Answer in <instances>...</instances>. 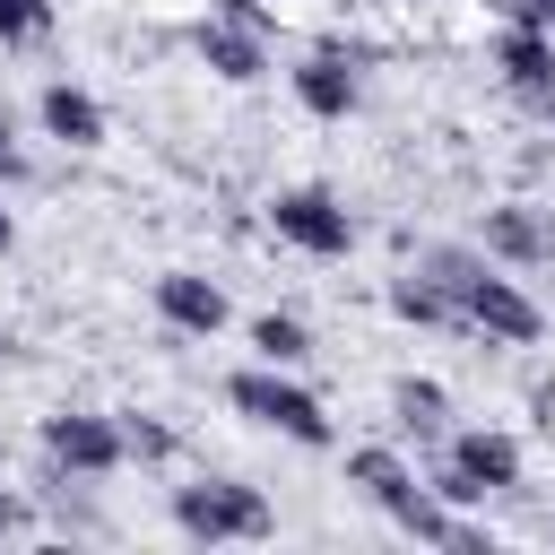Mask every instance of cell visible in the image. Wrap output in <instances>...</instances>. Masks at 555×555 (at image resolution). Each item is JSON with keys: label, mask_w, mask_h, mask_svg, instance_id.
<instances>
[{"label": "cell", "mask_w": 555, "mask_h": 555, "mask_svg": "<svg viewBox=\"0 0 555 555\" xmlns=\"http://www.w3.org/2000/svg\"><path fill=\"white\" fill-rule=\"evenodd\" d=\"M451 512H468V503H486V494H512L520 486V442L503 434V425H460L451 442H442V460H434V477H425Z\"/></svg>", "instance_id": "obj_4"}, {"label": "cell", "mask_w": 555, "mask_h": 555, "mask_svg": "<svg viewBox=\"0 0 555 555\" xmlns=\"http://www.w3.org/2000/svg\"><path fill=\"white\" fill-rule=\"evenodd\" d=\"M225 399H234V416H251V425H269V434H286V442H304V451H330V442H338L330 408H321L295 373H278V364H243V373L225 382Z\"/></svg>", "instance_id": "obj_3"}, {"label": "cell", "mask_w": 555, "mask_h": 555, "mask_svg": "<svg viewBox=\"0 0 555 555\" xmlns=\"http://www.w3.org/2000/svg\"><path fill=\"white\" fill-rule=\"evenodd\" d=\"M390 312L408 321V330H460V304L425 278V269H408V278H390Z\"/></svg>", "instance_id": "obj_15"}, {"label": "cell", "mask_w": 555, "mask_h": 555, "mask_svg": "<svg viewBox=\"0 0 555 555\" xmlns=\"http://www.w3.org/2000/svg\"><path fill=\"white\" fill-rule=\"evenodd\" d=\"M477 251H486V260H503V269H546V260H555V225H546L538 208L503 199V208H486Z\"/></svg>", "instance_id": "obj_9"}, {"label": "cell", "mask_w": 555, "mask_h": 555, "mask_svg": "<svg viewBox=\"0 0 555 555\" xmlns=\"http://www.w3.org/2000/svg\"><path fill=\"white\" fill-rule=\"evenodd\" d=\"M26 173V147H17V130H9V113H0V182H17Z\"/></svg>", "instance_id": "obj_20"}, {"label": "cell", "mask_w": 555, "mask_h": 555, "mask_svg": "<svg viewBox=\"0 0 555 555\" xmlns=\"http://www.w3.org/2000/svg\"><path fill=\"white\" fill-rule=\"evenodd\" d=\"M503 9V26H538V35H555V0H494Z\"/></svg>", "instance_id": "obj_19"}, {"label": "cell", "mask_w": 555, "mask_h": 555, "mask_svg": "<svg viewBox=\"0 0 555 555\" xmlns=\"http://www.w3.org/2000/svg\"><path fill=\"white\" fill-rule=\"evenodd\" d=\"M269 234L295 243L304 260H347V251H356V217H347V199L321 191V182L278 191V199H269Z\"/></svg>", "instance_id": "obj_5"}, {"label": "cell", "mask_w": 555, "mask_h": 555, "mask_svg": "<svg viewBox=\"0 0 555 555\" xmlns=\"http://www.w3.org/2000/svg\"><path fill=\"white\" fill-rule=\"evenodd\" d=\"M121 460H173V425H156V416H121Z\"/></svg>", "instance_id": "obj_17"}, {"label": "cell", "mask_w": 555, "mask_h": 555, "mask_svg": "<svg viewBox=\"0 0 555 555\" xmlns=\"http://www.w3.org/2000/svg\"><path fill=\"white\" fill-rule=\"evenodd\" d=\"M494 69H503V87H512L529 113L555 121V35H538V26H503V35H494Z\"/></svg>", "instance_id": "obj_8"}, {"label": "cell", "mask_w": 555, "mask_h": 555, "mask_svg": "<svg viewBox=\"0 0 555 555\" xmlns=\"http://www.w3.org/2000/svg\"><path fill=\"white\" fill-rule=\"evenodd\" d=\"M251 356L278 364V373H295V364H312L321 347H312V330H304L295 312H260V321H251Z\"/></svg>", "instance_id": "obj_16"}, {"label": "cell", "mask_w": 555, "mask_h": 555, "mask_svg": "<svg viewBox=\"0 0 555 555\" xmlns=\"http://www.w3.org/2000/svg\"><path fill=\"white\" fill-rule=\"evenodd\" d=\"M17 529H26V503H17V494H0V538H17Z\"/></svg>", "instance_id": "obj_21"}, {"label": "cell", "mask_w": 555, "mask_h": 555, "mask_svg": "<svg viewBox=\"0 0 555 555\" xmlns=\"http://www.w3.org/2000/svg\"><path fill=\"white\" fill-rule=\"evenodd\" d=\"M156 321L182 330V338H217L225 330V286L199 278V269H165L156 278Z\"/></svg>", "instance_id": "obj_10"}, {"label": "cell", "mask_w": 555, "mask_h": 555, "mask_svg": "<svg viewBox=\"0 0 555 555\" xmlns=\"http://www.w3.org/2000/svg\"><path fill=\"white\" fill-rule=\"evenodd\" d=\"M35 121H43V139H61V147H104V104H95L87 87H69V78H52V87L35 95Z\"/></svg>", "instance_id": "obj_13"}, {"label": "cell", "mask_w": 555, "mask_h": 555, "mask_svg": "<svg viewBox=\"0 0 555 555\" xmlns=\"http://www.w3.org/2000/svg\"><path fill=\"white\" fill-rule=\"evenodd\" d=\"M347 486H356V494H364L382 520H399V512L425 494V486H416V468H408L390 442H356V451H347Z\"/></svg>", "instance_id": "obj_11"}, {"label": "cell", "mask_w": 555, "mask_h": 555, "mask_svg": "<svg viewBox=\"0 0 555 555\" xmlns=\"http://www.w3.org/2000/svg\"><path fill=\"white\" fill-rule=\"evenodd\" d=\"M356 95H364V87H356V61H347V52H330V43H321V52H304V61H295V104H304L312 121H347V113H356Z\"/></svg>", "instance_id": "obj_12"}, {"label": "cell", "mask_w": 555, "mask_h": 555, "mask_svg": "<svg viewBox=\"0 0 555 555\" xmlns=\"http://www.w3.org/2000/svg\"><path fill=\"white\" fill-rule=\"evenodd\" d=\"M191 52H199V69H217L225 87H251V78L269 69V26H251V17H225V9H208V17L191 26Z\"/></svg>", "instance_id": "obj_7"}, {"label": "cell", "mask_w": 555, "mask_h": 555, "mask_svg": "<svg viewBox=\"0 0 555 555\" xmlns=\"http://www.w3.org/2000/svg\"><path fill=\"white\" fill-rule=\"evenodd\" d=\"M9 243H17V217H9V208H0V251H9Z\"/></svg>", "instance_id": "obj_23"}, {"label": "cell", "mask_w": 555, "mask_h": 555, "mask_svg": "<svg viewBox=\"0 0 555 555\" xmlns=\"http://www.w3.org/2000/svg\"><path fill=\"white\" fill-rule=\"evenodd\" d=\"M173 529L199 538V546H251V538L278 529V512L243 477H191V486H173Z\"/></svg>", "instance_id": "obj_1"}, {"label": "cell", "mask_w": 555, "mask_h": 555, "mask_svg": "<svg viewBox=\"0 0 555 555\" xmlns=\"http://www.w3.org/2000/svg\"><path fill=\"white\" fill-rule=\"evenodd\" d=\"M390 416H399V434L434 442V434L451 425V390H442V382H425V373H399V382H390Z\"/></svg>", "instance_id": "obj_14"}, {"label": "cell", "mask_w": 555, "mask_h": 555, "mask_svg": "<svg viewBox=\"0 0 555 555\" xmlns=\"http://www.w3.org/2000/svg\"><path fill=\"white\" fill-rule=\"evenodd\" d=\"M451 304H460V330H477L486 347H538L546 338V304L520 278H503V260H477L451 286Z\"/></svg>", "instance_id": "obj_2"}, {"label": "cell", "mask_w": 555, "mask_h": 555, "mask_svg": "<svg viewBox=\"0 0 555 555\" xmlns=\"http://www.w3.org/2000/svg\"><path fill=\"white\" fill-rule=\"evenodd\" d=\"M43 460L61 477H113L121 468V416H95V408L43 416Z\"/></svg>", "instance_id": "obj_6"}, {"label": "cell", "mask_w": 555, "mask_h": 555, "mask_svg": "<svg viewBox=\"0 0 555 555\" xmlns=\"http://www.w3.org/2000/svg\"><path fill=\"white\" fill-rule=\"evenodd\" d=\"M52 35V0H0V43H43Z\"/></svg>", "instance_id": "obj_18"}, {"label": "cell", "mask_w": 555, "mask_h": 555, "mask_svg": "<svg viewBox=\"0 0 555 555\" xmlns=\"http://www.w3.org/2000/svg\"><path fill=\"white\" fill-rule=\"evenodd\" d=\"M217 9H225V17H251V26H269V9H260V0H217Z\"/></svg>", "instance_id": "obj_22"}]
</instances>
